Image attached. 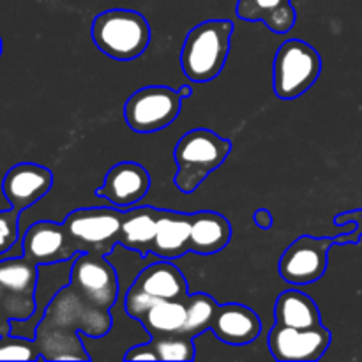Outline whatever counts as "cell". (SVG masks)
<instances>
[{
    "label": "cell",
    "mask_w": 362,
    "mask_h": 362,
    "mask_svg": "<svg viewBox=\"0 0 362 362\" xmlns=\"http://www.w3.org/2000/svg\"><path fill=\"white\" fill-rule=\"evenodd\" d=\"M0 55H2V39H0Z\"/></svg>",
    "instance_id": "31"
},
{
    "label": "cell",
    "mask_w": 362,
    "mask_h": 362,
    "mask_svg": "<svg viewBox=\"0 0 362 362\" xmlns=\"http://www.w3.org/2000/svg\"><path fill=\"white\" fill-rule=\"evenodd\" d=\"M288 4H292V0H237L235 14L239 20L264 23L271 14Z\"/></svg>",
    "instance_id": "25"
},
{
    "label": "cell",
    "mask_w": 362,
    "mask_h": 362,
    "mask_svg": "<svg viewBox=\"0 0 362 362\" xmlns=\"http://www.w3.org/2000/svg\"><path fill=\"white\" fill-rule=\"evenodd\" d=\"M230 20H207L187 32L180 52V67L191 83H209L225 67L232 42Z\"/></svg>",
    "instance_id": "2"
},
{
    "label": "cell",
    "mask_w": 362,
    "mask_h": 362,
    "mask_svg": "<svg viewBox=\"0 0 362 362\" xmlns=\"http://www.w3.org/2000/svg\"><path fill=\"white\" fill-rule=\"evenodd\" d=\"M255 223H257L258 228L262 230L272 228L274 219H272L271 211H267V209H258V211H255Z\"/></svg>",
    "instance_id": "29"
},
{
    "label": "cell",
    "mask_w": 362,
    "mask_h": 362,
    "mask_svg": "<svg viewBox=\"0 0 362 362\" xmlns=\"http://www.w3.org/2000/svg\"><path fill=\"white\" fill-rule=\"evenodd\" d=\"M276 324L283 327L310 329L322 325L317 303L299 290H285L274 304Z\"/></svg>",
    "instance_id": "20"
},
{
    "label": "cell",
    "mask_w": 362,
    "mask_h": 362,
    "mask_svg": "<svg viewBox=\"0 0 362 362\" xmlns=\"http://www.w3.org/2000/svg\"><path fill=\"white\" fill-rule=\"evenodd\" d=\"M161 209L156 207H131L124 212L120 225L119 244L126 250L134 251L140 257H148L158 228Z\"/></svg>",
    "instance_id": "19"
},
{
    "label": "cell",
    "mask_w": 362,
    "mask_h": 362,
    "mask_svg": "<svg viewBox=\"0 0 362 362\" xmlns=\"http://www.w3.org/2000/svg\"><path fill=\"white\" fill-rule=\"evenodd\" d=\"M177 92H179V95L182 99L191 98V94H193V85H182V87H180Z\"/></svg>",
    "instance_id": "30"
},
{
    "label": "cell",
    "mask_w": 362,
    "mask_h": 362,
    "mask_svg": "<svg viewBox=\"0 0 362 362\" xmlns=\"http://www.w3.org/2000/svg\"><path fill=\"white\" fill-rule=\"evenodd\" d=\"M331 339V331L324 325L293 329L276 324L269 332V350L276 361L313 362L327 352Z\"/></svg>",
    "instance_id": "12"
},
{
    "label": "cell",
    "mask_w": 362,
    "mask_h": 362,
    "mask_svg": "<svg viewBox=\"0 0 362 362\" xmlns=\"http://www.w3.org/2000/svg\"><path fill=\"white\" fill-rule=\"evenodd\" d=\"M187 308V320L184 327V334L197 339L198 336L204 334L207 329H211L214 315L218 311L219 304L207 293H193L186 297Z\"/></svg>",
    "instance_id": "22"
},
{
    "label": "cell",
    "mask_w": 362,
    "mask_h": 362,
    "mask_svg": "<svg viewBox=\"0 0 362 362\" xmlns=\"http://www.w3.org/2000/svg\"><path fill=\"white\" fill-rule=\"evenodd\" d=\"M189 296L187 281L172 260L159 258L136 276L124 299L127 317L140 320L159 300H184Z\"/></svg>",
    "instance_id": "7"
},
{
    "label": "cell",
    "mask_w": 362,
    "mask_h": 362,
    "mask_svg": "<svg viewBox=\"0 0 362 362\" xmlns=\"http://www.w3.org/2000/svg\"><path fill=\"white\" fill-rule=\"evenodd\" d=\"M23 257L39 267L66 264L78 257V250L62 223L37 221L25 232L21 240Z\"/></svg>",
    "instance_id": "13"
},
{
    "label": "cell",
    "mask_w": 362,
    "mask_h": 362,
    "mask_svg": "<svg viewBox=\"0 0 362 362\" xmlns=\"http://www.w3.org/2000/svg\"><path fill=\"white\" fill-rule=\"evenodd\" d=\"M110 311L85 299L71 283L60 286L34 329L42 361H90L78 334L88 338L108 334L113 324Z\"/></svg>",
    "instance_id": "1"
},
{
    "label": "cell",
    "mask_w": 362,
    "mask_h": 362,
    "mask_svg": "<svg viewBox=\"0 0 362 362\" xmlns=\"http://www.w3.org/2000/svg\"><path fill=\"white\" fill-rule=\"evenodd\" d=\"M151 345L158 356V361L189 362L194 359V338L184 332L151 338Z\"/></svg>",
    "instance_id": "23"
},
{
    "label": "cell",
    "mask_w": 362,
    "mask_h": 362,
    "mask_svg": "<svg viewBox=\"0 0 362 362\" xmlns=\"http://www.w3.org/2000/svg\"><path fill=\"white\" fill-rule=\"evenodd\" d=\"M332 244H336L334 237L300 235L293 240L278 265L283 281L296 286L317 283L327 271Z\"/></svg>",
    "instance_id": "10"
},
{
    "label": "cell",
    "mask_w": 362,
    "mask_h": 362,
    "mask_svg": "<svg viewBox=\"0 0 362 362\" xmlns=\"http://www.w3.org/2000/svg\"><path fill=\"white\" fill-rule=\"evenodd\" d=\"M53 186V173L35 163H20L6 173L2 194L11 209L23 212L48 194Z\"/></svg>",
    "instance_id": "15"
},
{
    "label": "cell",
    "mask_w": 362,
    "mask_h": 362,
    "mask_svg": "<svg viewBox=\"0 0 362 362\" xmlns=\"http://www.w3.org/2000/svg\"><path fill=\"white\" fill-rule=\"evenodd\" d=\"M322 73L320 53L300 39L283 42L274 57L272 87L276 98L292 101L306 94Z\"/></svg>",
    "instance_id": "6"
},
{
    "label": "cell",
    "mask_w": 362,
    "mask_h": 362,
    "mask_svg": "<svg viewBox=\"0 0 362 362\" xmlns=\"http://www.w3.org/2000/svg\"><path fill=\"white\" fill-rule=\"evenodd\" d=\"M69 283L90 303L112 310L119 299V276L106 257L80 253L74 257Z\"/></svg>",
    "instance_id": "11"
},
{
    "label": "cell",
    "mask_w": 362,
    "mask_h": 362,
    "mask_svg": "<svg viewBox=\"0 0 362 362\" xmlns=\"http://www.w3.org/2000/svg\"><path fill=\"white\" fill-rule=\"evenodd\" d=\"M296 21H297V13L296 9H293L292 4H288V6L276 11L274 14H271V16L264 21V25L269 28V30L274 32V34H286V32L292 30Z\"/></svg>",
    "instance_id": "27"
},
{
    "label": "cell",
    "mask_w": 362,
    "mask_h": 362,
    "mask_svg": "<svg viewBox=\"0 0 362 362\" xmlns=\"http://www.w3.org/2000/svg\"><path fill=\"white\" fill-rule=\"evenodd\" d=\"M126 361H158L154 349H152L151 341L145 343V345H136L133 349H129L124 356Z\"/></svg>",
    "instance_id": "28"
},
{
    "label": "cell",
    "mask_w": 362,
    "mask_h": 362,
    "mask_svg": "<svg viewBox=\"0 0 362 362\" xmlns=\"http://www.w3.org/2000/svg\"><path fill=\"white\" fill-rule=\"evenodd\" d=\"M124 212L112 207L78 209L64 219V228L73 239L78 253H98L106 257L119 246Z\"/></svg>",
    "instance_id": "8"
},
{
    "label": "cell",
    "mask_w": 362,
    "mask_h": 362,
    "mask_svg": "<svg viewBox=\"0 0 362 362\" xmlns=\"http://www.w3.org/2000/svg\"><path fill=\"white\" fill-rule=\"evenodd\" d=\"M189 237L191 214L161 209L151 255L163 260H177L189 253Z\"/></svg>",
    "instance_id": "17"
},
{
    "label": "cell",
    "mask_w": 362,
    "mask_h": 362,
    "mask_svg": "<svg viewBox=\"0 0 362 362\" xmlns=\"http://www.w3.org/2000/svg\"><path fill=\"white\" fill-rule=\"evenodd\" d=\"M20 211L16 209H6L0 211V257L14 246L18 240V219Z\"/></svg>",
    "instance_id": "26"
},
{
    "label": "cell",
    "mask_w": 362,
    "mask_h": 362,
    "mask_svg": "<svg viewBox=\"0 0 362 362\" xmlns=\"http://www.w3.org/2000/svg\"><path fill=\"white\" fill-rule=\"evenodd\" d=\"M187 320L186 299L184 300H159L156 303L144 317L140 318V324L147 331L151 338L158 336L177 334L184 332Z\"/></svg>",
    "instance_id": "21"
},
{
    "label": "cell",
    "mask_w": 362,
    "mask_h": 362,
    "mask_svg": "<svg viewBox=\"0 0 362 362\" xmlns=\"http://www.w3.org/2000/svg\"><path fill=\"white\" fill-rule=\"evenodd\" d=\"M232 239V225L219 212L202 211L191 214L189 251L197 255H216L225 250Z\"/></svg>",
    "instance_id": "18"
},
{
    "label": "cell",
    "mask_w": 362,
    "mask_h": 362,
    "mask_svg": "<svg viewBox=\"0 0 362 362\" xmlns=\"http://www.w3.org/2000/svg\"><path fill=\"white\" fill-rule=\"evenodd\" d=\"M39 265L25 258H0V336L13 322H28L37 311Z\"/></svg>",
    "instance_id": "4"
},
{
    "label": "cell",
    "mask_w": 362,
    "mask_h": 362,
    "mask_svg": "<svg viewBox=\"0 0 362 362\" xmlns=\"http://www.w3.org/2000/svg\"><path fill=\"white\" fill-rule=\"evenodd\" d=\"M151 189V175L140 163L120 161L106 172L105 182L95 191L99 198L108 200L113 207L127 211L144 200Z\"/></svg>",
    "instance_id": "14"
},
{
    "label": "cell",
    "mask_w": 362,
    "mask_h": 362,
    "mask_svg": "<svg viewBox=\"0 0 362 362\" xmlns=\"http://www.w3.org/2000/svg\"><path fill=\"white\" fill-rule=\"evenodd\" d=\"M211 331L219 341L232 346L247 345L262 332L260 317L251 308L239 303L219 304L212 320Z\"/></svg>",
    "instance_id": "16"
},
{
    "label": "cell",
    "mask_w": 362,
    "mask_h": 362,
    "mask_svg": "<svg viewBox=\"0 0 362 362\" xmlns=\"http://www.w3.org/2000/svg\"><path fill=\"white\" fill-rule=\"evenodd\" d=\"M0 361H42L34 338L16 334L0 336Z\"/></svg>",
    "instance_id": "24"
},
{
    "label": "cell",
    "mask_w": 362,
    "mask_h": 362,
    "mask_svg": "<svg viewBox=\"0 0 362 362\" xmlns=\"http://www.w3.org/2000/svg\"><path fill=\"white\" fill-rule=\"evenodd\" d=\"M182 98L166 85L140 88L124 105V119L134 133H156L172 126L180 113Z\"/></svg>",
    "instance_id": "9"
},
{
    "label": "cell",
    "mask_w": 362,
    "mask_h": 362,
    "mask_svg": "<svg viewBox=\"0 0 362 362\" xmlns=\"http://www.w3.org/2000/svg\"><path fill=\"white\" fill-rule=\"evenodd\" d=\"M232 152V141L205 127L191 129L177 141L173 159L177 165V189L191 194L219 168Z\"/></svg>",
    "instance_id": "3"
},
{
    "label": "cell",
    "mask_w": 362,
    "mask_h": 362,
    "mask_svg": "<svg viewBox=\"0 0 362 362\" xmlns=\"http://www.w3.org/2000/svg\"><path fill=\"white\" fill-rule=\"evenodd\" d=\"M92 41L115 60H134L151 45V25L133 9H110L92 21Z\"/></svg>",
    "instance_id": "5"
}]
</instances>
